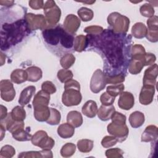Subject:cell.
Listing matches in <instances>:
<instances>
[{
	"label": "cell",
	"instance_id": "30",
	"mask_svg": "<svg viewBox=\"0 0 158 158\" xmlns=\"http://www.w3.org/2000/svg\"><path fill=\"white\" fill-rule=\"evenodd\" d=\"M30 128L27 127L25 130L21 129L12 134V137L19 141H28L31 140L32 135L30 133Z\"/></svg>",
	"mask_w": 158,
	"mask_h": 158
},
{
	"label": "cell",
	"instance_id": "45",
	"mask_svg": "<svg viewBox=\"0 0 158 158\" xmlns=\"http://www.w3.org/2000/svg\"><path fill=\"white\" fill-rule=\"evenodd\" d=\"M115 97L112 96L107 92L103 93L100 96V101L102 103V105L104 106H109L112 105V104L115 101Z\"/></svg>",
	"mask_w": 158,
	"mask_h": 158
},
{
	"label": "cell",
	"instance_id": "20",
	"mask_svg": "<svg viewBox=\"0 0 158 158\" xmlns=\"http://www.w3.org/2000/svg\"><path fill=\"white\" fill-rule=\"evenodd\" d=\"M82 113L88 118H93L98 112V106L93 100L87 101L82 107Z\"/></svg>",
	"mask_w": 158,
	"mask_h": 158
},
{
	"label": "cell",
	"instance_id": "1",
	"mask_svg": "<svg viewBox=\"0 0 158 158\" xmlns=\"http://www.w3.org/2000/svg\"><path fill=\"white\" fill-rule=\"evenodd\" d=\"M86 36L87 48L100 55L106 75H126L131 57L132 37L130 34L117 33L109 28L98 35L88 34Z\"/></svg>",
	"mask_w": 158,
	"mask_h": 158
},
{
	"label": "cell",
	"instance_id": "2",
	"mask_svg": "<svg viewBox=\"0 0 158 158\" xmlns=\"http://www.w3.org/2000/svg\"><path fill=\"white\" fill-rule=\"evenodd\" d=\"M14 6L1 9V51H7L21 43L31 33L25 19L26 13L15 15Z\"/></svg>",
	"mask_w": 158,
	"mask_h": 158
},
{
	"label": "cell",
	"instance_id": "4",
	"mask_svg": "<svg viewBox=\"0 0 158 158\" xmlns=\"http://www.w3.org/2000/svg\"><path fill=\"white\" fill-rule=\"evenodd\" d=\"M81 99L82 96L80 93V83L72 79L66 82L62 96L63 104L67 107L78 106L81 102Z\"/></svg>",
	"mask_w": 158,
	"mask_h": 158
},
{
	"label": "cell",
	"instance_id": "18",
	"mask_svg": "<svg viewBox=\"0 0 158 158\" xmlns=\"http://www.w3.org/2000/svg\"><path fill=\"white\" fill-rule=\"evenodd\" d=\"M158 138V129L156 125H150L145 128L142 135V142H154Z\"/></svg>",
	"mask_w": 158,
	"mask_h": 158
},
{
	"label": "cell",
	"instance_id": "23",
	"mask_svg": "<svg viewBox=\"0 0 158 158\" xmlns=\"http://www.w3.org/2000/svg\"><path fill=\"white\" fill-rule=\"evenodd\" d=\"M75 133L74 127L69 123H64L60 125L57 128L58 135L64 139L70 138L73 136Z\"/></svg>",
	"mask_w": 158,
	"mask_h": 158
},
{
	"label": "cell",
	"instance_id": "22",
	"mask_svg": "<svg viewBox=\"0 0 158 158\" xmlns=\"http://www.w3.org/2000/svg\"><path fill=\"white\" fill-rule=\"evenodd\" d=\"M145 121V117L143 112L135 111L129 116V122L131 127L137 128L141 127Z\"/></svg>",
	"mask_w": 158,
	"mask_h": 158
},
{
	"label": "cell",
	"instance_id": "13",
	"mask_svg": "<svg viewBox=\"0 0 158 158\" xmlns=\"http://www.w3.org/2000/svg\"><path fill=\"white\" fill-rule=\"evenodd\" d=\"M80 19L73 14H69L66 16L64 22V30L71 35H75L80 26Z\"/></svg>",
	"mask_w": 158,
	"mask_h": 158
},
{
	"label": "cell",
	"instance_id": "48",
	"mask_svg": "<svg viewBox=\"0 0 158 158\" xmlns=\"http://www.w3.org/2000/svg\"><path fill=\"white\" fill-rule=\"evenodd\" d=\"M158 17L153 15L147 20L148 30H158Z\"/></svg>",
	"mask_w": 158,
	"mask_h": 158
},
{
	"label": "cell",
	"instance_id": "56",
	"mask_svg": "<svg viewBox=\"0 0 158 158\" xmlns=\"http://www.w3.org/2000/svg\"><path fill=\"white\" fill-rule=\"evenodd\" d=\"M82 3H84V4H92L93 3L95 2V1H84V2H81Z\"/></svg>",
	"mask_w": 158,
	"mask_h": 158
},
{
	"label": "cell",
	"instance_id": "40",
	"mask_svg": "<svg viewBox=\"0 0 158 158\" xmlns=\"http://www.w3.org/2000/svg\"><path fill=\"white\" fill-rule=\"evenodd\" d=\"M141 14L146 17H151L154 14V9L149 3H146L142 5L139 8Z\"/></svg>",
	"mask_w": 158,
	"mask_h": 158
},
{
	"label": "cell",
	"instance_id": "5",
	"mask_svg": "<svg viewBox=\"0 0 158 158\" xmlns=\"http://www.w3.org/2000/svg\"><path fill=\"white\" fill-rule=\"evenodd\" d=\"M109 28L117 33H127L130 26V19L121 14L114 12L107 17Z\"/></svg>",
	"mask_w": 158,
	"mask_h": 158
},
{
	"label": "cell",
	"instance_id": "46",
	"mask_svg": "<svg viewBox=\"0 0 158 158\" xmlns=\"http://www.w3.org/2000/svg\"><path fill=\"white\" fill-rule=\"evenodd\" d=\"M41 89L50 94H54L56 91V86L50 81H44L41 85Z\"/></svg>",
	"mask_w": 158,
	"mask_h": 158
},
{
	"label": "cell",
	"instance_id": "25",
	"mask_svg": "<svg viewBox=\"0 0 158 158\" xmlns=\"http://www.w3.org/2000/svg\"><path fill=\"white\" fill-rule=\"evenodd\" d=\"M10 80L16 84H21L28 80L27 72L23 69H15L10 74Z\"/></svg>",
	"mask_w": 158,
	"mask_h": 158
},
{
	"label": "cell",
	"instance_id": "33",
	"mask_svg": "<svg viewBox=\"0 0 158 158\" xmlns=\"http://www.w3.org/2000/svg\"><path fill=\"white\" fill-rule=\"evenodd\" d=\"M77 14L80 19L83 22L90 21L94 17L93 11L87 7H82L78 10Z\"/></svg>",
	"mask_w": 158,
	"mask_h": 158
},
{
	"label": "cell",
	"instance_id": "14",
	"mask_svg": "<svg viewBox=\"0 0 158 158\" xmlns=\"http://www.w3.org/2000/svg\"><path fill=\"white\" fill-rule=\"evenodd\" d=\"M155 87L152 85H143L139 93V101L143 105L150 104L154 98Z\"/></svg>",
	"mask_w": 158,
	"mask_h": 158
},
{
	"label": "cell",
	"instance_id": "34",
	"mask_svg": "<svg viewBox=\"0 0 158 158\" xmlns=\"http://www.w3.org/2000/svg\"><path fill=\"white\" fill-rule=\"evenodd\" d=\"M75 61V57L72 54L68 53L62 56L60 60V64L64 69H69L73 65Z\"/></svg>",
	"mask_w": 158,
	"mask_h": 158
},
{
	"label": "cell",
	"instance_id": "37",
	"mask_svg": "<svg viewBox=\"0 0 158 158\" xmlns=\"http://www.w3.org/2000/svg\"><path fill=\"white\" fill-rule=\"evenodd\" d=\"M59 80L63 83H65L73 78V73L69 69H60L58 71L57 74Z\"/></svg>",
	"mask_w": 158,
	"mask_h": 158
},
{
	"label": "cell",
	"instance_id": "50",
	"mask_svg": "<svg viewBox=\"0 0 158 158\" xmlns=\"http://www.w3.org/2000/svg\"><path fill=\"white\" fill-rule=\"evenodd\" d=\"M148 40L151 42L156 43L158 41V30H149L146 36Z\"/></svg>",
	"mask_w": 158,
	"mask_h": 158
},
{
	"label": "cell",
	"instance_id": "3",
	"mask_svg": "<svg viewBox=\"0 0 158 158\" xmlns=\"http://www.w3.org/2000/svg\"><path fill=\"white\" fill-rule=\"evenodd\" d=\"M42 36L47 48L57 56L74 51V36L60 25L45 28L42 31Z\"/></svg>",
	"mask_w": 158,
	"mask_h": 158
},
{
	"label": "cell",
	"instance_id": "38",
	"mask_svg": "<svg viewBox=\"0 0 158 158\" xmlns=\"http://www.w3.org/2000/svg\"><path fill=\"white\" fill-rule=\"evenodd\" d=\"M125 88V86L122 83L114 85H110L107 87L106 92L111 95L113 97H116L118 95H120V94L123 91V89Z\"/></svg>",
	"mask_w": 158,
	"mask_h": 158
},
{
	"label": "cell",
	"instance_id": "12",
	"mask_svg": "<svg viewBox=\"0 0 158 158\" xmlns=\"http://www.w3.org/2000/svg\"><path fill=\"white\" fill-rule=\"evenodd\" d=\"M145 54L131 56L130 62L128 65V72L132 75L139 73L143 68L146 66Z\"/></svg>",
	"mask_w": 158,
	"mask_h": 158
},
{
	"label": "cell",
	"instance_id": "26",
	"mask_svg": "<svg viewBox=\"0 0 158 158\" xmlns=\"http://www.w3.org/2000/svg\"><path fill=\"white\" fill-rule=\"evenodd\" d=\"M148 28L142 22H137L131 28L132 35L137 39H142L146 36Z\"/></svg>",
	"mask_w": 158,
	"mask_h": 158
},
{
	"label": "cell",
	"instance_id": "35",
	"mask_svg": "<svg viewBox=\"0 0 158 158\" xmlns=\"http://www.w3.org/2000/svg\"><path fill=\"white\" fill-rule=\"evenodd\" d=\"M50 116L48 120L46 121L47 123L51 125H58L60 122L61 115L59 110L54 108H50Z\"/></svg>",
	"mask_w": 158,
	"mask_h": 158
},
{
	"label": "cell",
	"instance_id": "47",
	"mask_svg": "<svg viewBox=\"0 0 158 158\" xmlns=\"http://www.w3.org/2000/svg\"><path fill=\"white\" fill-rule=\"evenodd\" d=\"M104 30L103 28L100 26H88L84 29V32L89 35H98Z\"/></svg>",
	"mask_w": 158,
	"mask_h": 158
},
{
	"label": "cell",
	"instance_id": "11",
	"mask_svg": "<svg viewBox=\"0 0 158 158\" xmlns=\"http://www.w3.org/2000/svg\"><path fill=\"white\" fill-rule=\"evenodd\" d=\"M1 98L6 102L12 101L15 96V90L9 80H2L0 81Z\"/></svg>",
	"mask_w": 158,
	"mask_h": 158
},
{
	"label": "cell",
	"instance_id": "32",
	"mask_svg": "<svg viewBox=\"0 0 158 158\" xmlns=\"http://www.w3.org/2000/svg\"><path fill=\"white\" fill-rule=\"evenodd\" d=\"M94 143L88 139H80L77 142V148L81 152H89L93 148Z\"/></svg>",
	"mask_w": 158,
	"mask_h": 158
},
{
	"label": "cell",
	"instance_id": "41",
	"mask_svg": "<svg viewBox=\"0 0 158 158\" xmlns=\"http://www.w3.org/2000/svg\"><path fill=\"white\" fill-rule=\"evenodd\" d=\"M125 75L123 74L114 75V76H107L106 75V84H120L125 81Z\"/></svg>",
	"mask_w": 158,
	"mask_h": 158
},
{
	"label": "cell",
	"instance_id": "31",
	"mask_svg": "<svg viewBox=\"0 0 158 158\" xmlns=\"http://www.w3.org/2000/svg\"><path fill=\"white\" fill-rule=\"evenodd\" d=\"M10 114L11 117L16 121H23L26 118V112L22 106L14 107Z\"/></svg>",
	"mask_w": 158,
	"mask_h": 158
},
{
	"label": "cell",
	"instance_id": "55",
	"mask_svg": "<svg viewBox=\"0 0 158 158\" xmlns=\"http://www.w3.org/2000/svg\"><path fill=\"white\" fill-rule=\"evenodd\" d=\"M0 128H1V140H2V139L4 138V136L5 135V132H6V129L1 124H0Z\"/></svg>",
	"mask_w": 158,
	"mask_h": 158
},
{
	"label": "cell",
	"instance_id": "53",
	"mask_svg": "<svg viewBox=\"0 0 158 158\" xmlns=\"http://www.w3.org/2000/svg\"><path fill=\"white\" fill-rule=\"evenodd\" d=\"M7 108L4 106L3 105H1V114H0V120H2L6 118L7 116Z\"/></svg>",
	"mask_w": 158,
	"mask_h": 158
},
{
	"label": "cell",
	"instance_id": "36",
	"mask_svg": "<svg viewBox=\"0 0 158 158\" xmlns=\"http://www.w3.org/2000/svg\"><path fill=\"white\" fill-rule=\"evenodd\" d=\"M76 151V146L72 143L65 144L60 149V154L64 157H69L74 154Z\"/></svg>",
	"mask_w": 158,
	"mask_h": 158
},
{
	"label": "cell",
	"instance_id": "49",
	"mask_svg": "<svg viewBox=\"0 0 158 158\" xmlns=\"http://www.w3.org/2000/svg\"><path fill=\"white\" fill-rule=\"evenodd\" d=\"M19 157H33V158H38V157H43L41 151H27V152H22L18 156Z\"/></svg>",
	"mask_w": 158,
	"mask_h": 158
},
{
	"label": "cell",
	"instance_id": "52",
	"mask_svg": "<svg viewBox=\"0 0 158 158\" xmlns=\"http://www.w3.org/2000/svg\"><path fill=\"white\" fill-rule=\"evenodd\" d=\"M156 60V57L154 54L146 53L145 54V65H151L154 64Z\"/></svg>",
	"mask_w": 158,
	"mask_h": 158
},
{
	"label": "cell",
	"instance_id": "54",
	"mask_svg": "<svg viewBox=\"0 0 158 158\" xmlns=\"http://www.w3.org/2000/svg\"><path fill=\"white\" fill-rule=\"evenodd\" d=\"M0 4L2 6H5V7H10L14 5V1H0Z\"/></svg>",
	"mask_w": 158,
	"mask_h": 158
},
{
	"label": "cell",
	"instance_id": "29",
	"mask_svg": "<svg viewBox=\"0 0 158 158\" xmlns=\"http://www.w3.org/2000/svg\"><path fill=\"white\" fill-rule=\"evenodd\" d=\"M88 47V38L86 36L80 35L75 37L73 42V49L77 52H82Z\"/></svg>",
	"mask_w": 158,
	"mask_h": 158
},
{
	"label": "cell",
	"instance_id": "17",
	"mask_svg": "<svg viewBox=\"0 0 158 158\" xmlns=\"http://www.w3.org/2000/svg\"><path fill=\"white\" fill-rule=\"evenodd\" d=\"M50 101V94L43 90L39 91L34 96L32 104L34 109L48 106Z\"/></svg>",
	"mask_w": 158,
	"mask_h": 158
},
{
	"label": "cell",
	"instance_id": "44",
	"mask_svg": "<svg viewBox=\"0 0 158 158\" xmlns=\"http://www.w3.org/2000/svg\"><path fill=\"white\" fill-rule=\"evenodd\" d=\"M110 119L112 122L117 124H125L126 123V116L117 111L114 112Z\"/></svg>",
	"mask_w": 158,
	"mask_h": 158
},
{
	"label": "cell",
	"instance_id": "19",
	"mask_svg": "<svg viewBox=\"0 0 158 158\" xmlns=\"http://www.w3.org/2000/svg\"><path fill=\"white\" fill-rule=\"evenodd\" d=\"M35 91L36 88L33 85L28 86L24 88L22 91L19 96V103L20 104V105L22 106H25L27 105L30 102L32 96L35 94Z\"/></svg>",
	"mask_w": 158,
	"mask_h": 158
},
{
	"label": "cell",
	"instance_id": "9",
	"mask_svg": "<svg viewBox=\"0 0 158 158\" xmlns=\"http://www.w3.org/2000/svg\"><path fill=\"white\" fill-rule=\"evenodd\" d=\"M109 134L114 136L118 142L124 141L128 137L129 130L125 124H117L113 122L110 123L107 127Z\"/></svg>",
	"mask_w": 158,
	"mask_h": 158
},
{
	"label": "cell",
	"instance_id": "27",
	"mask_svg": "<svg viewBox=\"0 0 158 158\" xmlns=\"http://www.w3.org/2000/svg\"><path fill=\"white\" fill-rule=\"evenodd\" d=\"M50 108L48 106L34 109V117L39 122H46L50 116Z\"/></svg>",
	"mask_w": 158,
	"mask_h": 158
},
{
	"label": "cell",
	"instance_id": "24",
	"mask_svg": "<svg viewBox=\"0 0 158 158\" xmlns=\"http://www.w3.org/2000/svg\"><path fill=\"white\" fill-rule=\"evenodd\" d=\"M67 123L72 125L74 128L80 127L83 123V117L80 112L77 110L70 111L67 115Z\"/></svg>",
	"mask_w": 158,
	"mask_h": 158
},
{
	"label": "cell",
	"instance_id": "8",
	"mask_svg": "<svg viewBox=\"0 0 158 158\" xmlns=\"http://www.w3.org/2000/svg\"><path fill=\"white\" fill-rule=\"evenodd\" d=\"M25 19L27 20L30 29L32 30H44L48 27L45 17L42 14H34L32 13H26Z\"/></svg>",
	"mask_w": 158,
	"mask_h": 158
},
{
	"label": "cell",
	"instance_id": "42",
	"mask_svg": "<svg viewBox=\"0 0 158 158\" xmlns=\"http://www.w3.org/2000/svg\"><path fill=\"white\" fill-rule=\"evenodd\" d=\"M123 151L118 148L109 149L106 151V156L108 158L123 157Z\"/></svg>",
	"mask_w": 158,
	"mask_h": 158
},
{
	"label": "cell",
	"instance_id": "10",
	"mask_svg": "<svg viewBox=\"0 0 158 158\" xmlns=\"http://www.w3.org/2000/svg\"><path fill=\"white\" fill-rule=\"evenodd\" d=\"M106 75L100 69H97L93 74L90 81V89L93 93H98L104 89L106 85Z\"/></svg>",
	"mask_w": 158,
	"mask_h": 158
},
{
	"label": "cell",
	"instance_id": "28",
	"mask_svg": "<svg viewBox=\"0 0 158 158\" xmlns=\"http://www.w3.org/2000/svg\"><path fill=\"white\" fill-rule=\"evenodd\" d=\"M28 74V81L36 82L40 80L43 76V72L40 68L36 66H31L26 69Z\"/></svg>",
	"mask_w": 158,
	"mask_h": 158
},
{
	"label": "cell",
	"instance_id": "21",
	"mask_svg": "<svg viewBox=\"0 0 158 158\" xmlns=\"http://www.w3.org/2000/svg\"><path fill=\"white\" fill-rule=\"evenodd\" d=\"M115 111V109L113 105H102L99 110H98L97 114L100 120L102 121H107L111 118V117Z\"/></svg>",
	"mask_w": 158,
	"mask_h": 158
},
{
	"label": "cell",
	"instance_id": "39",
	"mask_svg": "<svg viewBox=\"0 0 158 158\" xmlns=\"http://www.w3.org/2000/svg\"><path fill=\"white\" fill-rule=\"evenodd\" d=\"M15 154V150L10 145H5L2 146L0 151L1 158H10Z\"/></svg>",
	"mask_w": 158,
	"mask_h": 158
},
{
	"label": "cell",
	"instance_id": "43",
	"mask_svg": "<svg viewBox=\"0 0 158 158\" xmlns=\"http://www.w3.org/2000/svg\"><path fill=\"white\" fill-rule=\"evenodd\" d=\"M118 142L114 136H106L101 141V145L104 148H109L114 146Z\"/></svg>",
	"mask_w": 158,
	"mask_h": 158
},
{
	"label": "cell",
	"instance_id": "6",
	"mask_svg": "<svg viewBox=\"0 0 158 158\" xmlns=\"http://www.w3.org/2000/svg\"><path fill=\"white\" fill-rule=\"evenodd\" d=\"M43 10L48 24L47 28L57 25V23L59 22L60 19L61 11L56 2L52 0L46 1L44 2Z\"/></svg>",
	"mask_w": 158,
	"mask_h": 158
},
{
	"label": "cell",
	"instance_id": "15",
	"mask_svg": "<svg viewBox=\"0 0 158 158\" xmlns=\"http://www.w3.org/2000/svg\"><path fill=\"white\" fill-rule=\"evenodd\" d=\"M135 104V98L132 93L128 91H122L120 94L118 100V106L123 110L131 109Z\"/></svg>",
	"mask_w": 158,
	"mask_h": 158
},
{
	"label": "cell",
	"instance_id": "51",
	"mask_svg": "<svg viewBox=\"0 0 158 158\" xmlns=\"http://www.w3.org/2000/svg\"><path fill=\"white\" fill-rule=\"evenodd\" d=\"M28 4L31 9L38 10L43 8L44 3L42 0H31L28 2Z\"/></svg>",
	"mask_w": 158,
	"mask_h": 158
},
{
	"label": "cell",
	"instance_id": "7",
	"mask_svg": "<svg viewBox=\"0 0 158 158\" xmlns=\"http://www.w3.org/2000/svg\"><path fill=\"white\" fill-rule=\"evenodd\" d=\"M31 142L34 146L40 147L42 149H51L55 144L54 140L48 136V133L44 130L36 131L32 136Z\"/></svg>",
	"mask_w": 158,
	"mask_h": 158
},
{
	"label": "cell",
	"instance_id": "16",
	"mask_svg": "<svg viewBox=\"0 0 158 158\" xmlns=\"http://www.w3.org/2000/svg\"><path fill=\"white\" fill-rule=\"evenodd\" d=\"M158 74V67L157 64H152L148 68L144 73L143 79V85L155 86L156 83V78Z\"/></svg>",
	"mask_w": 158,
	"mask_h": 158
}]
</instances>
